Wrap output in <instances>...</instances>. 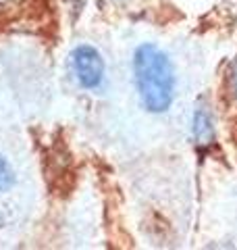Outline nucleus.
<instances>
[{"mask_svg":"<svg viewBox=\"0 0 237 250\" xmlns=\"http://www.w3.org/2000/svg\"><path fill=\"white\" fill-rule=\"evenodd\" d=\"M133 80L139 100L150 113H167L177 90V75L169 54L156 44H141L133 52Z\"/></svg>","mask_w":237,"mask_h":250,"instance_id":"obj_1","label":"nucleus"},{"mask_svg":"<svg viewBox=\"0 0 237 250\" xmlns=\"http://www.w3.org/2000/svg\"><path fill=\"white\" fill-rule=\"evenodd\" d=\"M71 65H73V73L81 88L85 90L100 88L102 80H104V59L94 46L88 44L77 46L73 54H71Z\"/></svg>","mask_w":237,"mask_h":250,"instance_id":"obj_2","label":"nucleus"},{"mask_svg":"<svg viewBox=\"0 0 237 250\" xmlns=\"http://www.w3.org/2000/svg\"><path fill=\"white\" fill-rule=\"evenodd\" d=\"M192 131H194V140L196 144H210L215 138V127H212V119L210 113L206 108H198L194 113V121H192Z\"/></svg>","mask_w":237,"mask_h":250,"instance_id":"obj_3","label":"nucleus"},{"mask_svg":"<svg viewBox=\"0 0 237 250\" xmlns=\"http://www.w3.org/2000/svg\"><path fill=\"white\" fill-rule=\"evenodd\" d=\"M15 179L17 177H15V171L11 167V163L0 154V192L11 190V188L15 186Z\"/></svg>","mask_w":237,"mask_h":250,"instance_id":"obj_4","label":"nucleus"},{"mask_svg":"<svg viewBox=\"0 0 237 250\" xmlns=\"http://www.w3.org/2000/svg\"><path fill=\"white\" fill-rule=\"evenodd\" d=\"M229 92H231V100L237 104V61L233 62L231 73H229Z\"/></svg>","mask_w":237,"mask_h":250,"instance_id":"obj_5","label":"nucleus"}]
</instances>
